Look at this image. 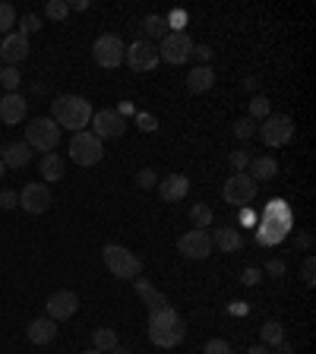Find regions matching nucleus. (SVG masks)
I'll return each mask as SVG.
<instances>
[{
	"instance_id": "nucleus-1",
	"label": "nucleus",
	"mask_w": 316,
	"mask_h": 354,
	"mask_svg": "<svg viewBox=\"0 0 316 354\" xmlns=\"http://www.w3.org/2000/svg\"><path fill=\"white\" fill-rule=\"evenodd\" d=\"M187 335V323L174 307H155L149 310V342L158 348H177Z\"/></svg>"
},
{
	"instance_id": "nucleus-2",
	"label": "nucleus",
	"mask_w": 316,
	"mask_h": 354,
	"mask_svg": "<svg viewBox=\"0 0 316 354\" xmlns=\"http://www.w3.org/2000/svg\"><path fill=\"white\" fill-rule=\"evenodd\" d=\"M92 114H95V111H92L89 98H82V95H57L51 102V120L57 127L73 130V133L86 130L89 120H92Z\"/></svg>"
},
{
	"instance_id": "nucleus-3",
	"label": "nucleus",
	"mask_w": 316,
	"mask_h": 354,
	"mask_svg": "<svg viewBox=\"0 0 316 354\" xmlns=\"http://www.w3.org/2000/svg\"><path fill=\"white\" fill-rule=\"evenodd\" d=\"M102 259H104V266H108V272L114 275V279L133 281V279H140L142 275V259L136 257V253H130L127 247H120V243H104Z\"/></svg>"
},
{
	"instance_id": "nucleus-4",
	"label": "nucleus",
	"mask_w": 316,
	"mask_h": 354,
	"mask_svg": "<svg viewBox=\"0 0 316 354\" xmlns=\"http://www.w3.org/2000/svg\"><path fill=\"white\" fill-rule=\"evenodd\" d=\"M60 142V127L54 124L51 118H32L29 127H26V146L32 152H54Z\"/></svg>"
},
{
	"instance_id": "nucleus-5",
	"label": "nucleus",
	"mask_w": 316,
	"mask_h": 354,
	"mask_svg": "<svg viewBox=\"0 0 316 354\" xmlns=\"http://www.w3.org/2000/svg\"><path fill=\"white\" fill-rule=\"evenodd\" d=\"M104 158V146L92 130H80L73 133L70 140V162L80 165V168H89V165H98Z\"/></svg>"
},
{
	"instance_id": "nucleus-6",
	"label": "nucleus",
	"mask_w": 316,
	"mask_h": 354,
	"mask_svg": "<svg viewBox=\"0 0 316 354\" xmlns=\"http://www.w3.org/2000/svg\"><path fill=\"white\" fill-rule=\"evenodd\" d=\"M257 133L269 149H281L295 140V120L288 118V114H269L266 120L257 124Z\"/></svg>"
},
{
	"instance_id": "nucleus-7",
	"label": "nucleus",
	"mask_w": 316,
	"mask_h": 354,
	"mask_svg": "<svg viewBox=\"0 0 316 354\" xmlns=\"http://www.w3.org/2000/svg\"><path fill=\"white\" fill-rule=\"evenodd\" d=\"M257 193H259V184L247 171L231 174L228 180H225V187H221V196H225V203H231V206H247V203L257 199Z\"/></svg>"
},
{
	"instance_id": "nucleus-8",
	"label": "nucleus",
	"mask_w": 316,
	"mask_h": 354,
	"mask_svg": "<svg viewBox=\"0 0 316 354\" xmlns=\"http://www.w3.org/2000/svg\"><path fill=\"white\" fill-rule=\"evenodd\" d=\"M158 48V60H165V64L177 66V64H187L193 54V38L187 35V32H168V35L162 38V41L155 44Z\"/></svg>"
},
{
	"instance_id": "nucleus-9",
	"label": "nucleus",
	"mask_w": 316,
	"mask_h": 354,
	"mask_svg": "<svg viewBox=\"0 0 316 354\" xmlns=\"http://www.w3.org/2000/svg\"><path fill=\"white\" fill-rule=\"evenodd\" d=\"M124 54H127V44L120 41V35H111V32L98 35L95 44H92V57L104 70H114V66L124 64Z\"/></svg>"
},
{
	"instance_id": "nucleus-10",
	"label": "nucleus",
	"mask_w": 316,
	"mask_h": 354,
	"mask_svg": "<svg viewBox=\"0 0 316 354\" xmlns=\"http://www.w3.org/2000/svg\"><path fill=\"white\" fill-rule=\"evenodd\" d=\"M124 64L130 66L133 73H149V70L158 66V48H155L152 41H146V38H140V41H133L130 48H127Z\"/></svg>"
},
{
	"instance_id": "nucleus-11",
	"label": "nucleus",
	"mask_w": 316,
	"mask_h": 354,
	"mask_svg": "<svg viewBox=\"0 0 316 354\" xmlns=\"http://www.w3.org/2000/svg\"><path fill=\"white\" fill-rule=\"evenodd\" d=\"M89 124H92V133H95L98 140H118V136H124V130H127L124 114H120V111H114V108L95 111Z\"/></svg>"
},
{
	"instance_id": "nucleus-12",
	"label": "nucleus",
	"mask_w": 316,
	"mask_h": 354,
	"mask_svg": "<svg viewBox=\"0 0 316 354\" xmlns=\"http://www.w3.org/2000/svg\"><path fill=\"white\" fill-rule=\"evenodd\" d=\"M51 203H54V196H51V190H48L44 180H32V184H26L19 190V206L26 209V212H32V215L48 212Z\"/></svg>"
},
{
	"instance_id": "nucleus-13",
	"label": "nucleus",
	"mask_w": 316,
	"mask_h": 354,
	"mask_svg": "<svg viewBox=\"0 0 316 354\" xmlns=\"http://www.w3.org/2000/svg\"><path fill=\"white\" fill-rule=\"evenodd\" d=\"M177 253L187 259H206L209 253H212V237H209V231L193 228V231H187V234H180L177 237Z\"/></svg>"
},
{
	"instance_id": "nucleus-14",
	"label": "nucleus",
	"mask_w": 316,
	"mask_h": 354,
	"mask_svg": "<svg viewBox=\"0 0 316 354\" xmlns=\"http://www.w3.org/2000/svg\"><path fill=\"white\" fill-rule=\"evenodd\" d=\"M44 310H48V319L64 323V319H70L76 310H80V297H76V291L64 288V291H54V295L44 301Z\"/></svg>"
},
{
	"instance_id": "nucleus-15",
	"label": "nucleus",
	"mask_w": 316,
	"mask_h": 354,
	"mask_svg": "<svg viewBox=\"0 0 316 354\" xmlns=\"http://www.w3.org/2000/svg\"><path fill=\"white\" fill-rule=\"evenodd\" d=\"M26 57H29V35H22V32L3 35V41H0V64L19 66Z\"/></svg>"
},
{
	"instance_id": "nucleus-16",
	"label": "nucleus",
	"mask_w": 316,
	"mask_h": 354,
	"mask_svg": "<svg viewBox=\"0 0 316 354\" xmlns=\"http://www.w3.org/2000/svg\"><path fill=\"white\" fill-rule=\"evenodd\" d=\"M26 111H29V102L19 95V92H7L0 98V120L7 127H16L26 120Z\"/></svg>"
},
{
	"instance_id": "nucleus-17",
	"label": "nucleus",
	"mask_w": 316,
	"mask_h": 354,
	"mask_svg": "<svg viewBox=\"0 0 316 354\" xmlns=\"http://www.w3.org/2000/svg\"><path fill=\"white\" fill-rule=\"evenodd\" d=\"M187 193H190V177H184V174H168L158 180V196L165 203H180Z\"/></svg>"
},
{
	"instance_id": "nucleus-18",
	"label": "nucleus",
	"mask_w": 316,
	"mask_h": 354,
	"mask_svg": "<svg viewBox=\"0 0 316 354\" xmlns=\"http://www.w3.org/2000/svg\"><path fill=\"white\" fill-rule=\"evenodd\" d=\"M26 335H29V342H35V345H51V342L57 339V323L48 317H38L26 326Z\"/></svg>"
},
{
	"instance_id": "nucleus-19",
	"label": "nucleus",
	"mask_w": 316,
	"mask_h": 354,
	"mask_svg": "<svg viewBox=\"0 0 316 354\" xmlns=\"http://www.w3.org/2000/svg\"><path fill=\"white\" fill-rule=\"evenodd\" d=\"M0 162L7 165V168L19 171V168H26V165L32 162V149L26 146V140L7 142V146H3V155H0Z\"/></svg>"
},
{
	"instance_id": "nucleus-20",
	"label": "nucleus",
	"mask_w": 316,
	"mask_h": 354,
	"mask_svg": "<svg viewBox=\"0 0 316 354\" xmlns=\"http://www.w3.org/2000/svg\"><path fill=\"white\" fill-rule=\"evenodd\" d=\"M209 237H212V247H219L221 253H237L243 247V234L237 228H215Z\"/></svg>"
},
{
	"instance_id": "nucleus-21",
	"label": "nucleus",
	"mask_w": 316,
	"mask_h": 354,
	"mask_svg": "<svg viewBox=\"0 0 316 354\" xmlns=\"http://www.w3.org/2000/svg\"><path fill=\"white\" fill-rule=\"evenodd\" d=\"M38 171H41L44 184H54V180H64V171H66L64 155H57V152H48V155H41V165H38Z\"/></svg>"
},
{
	"instance_id": "nucleus-22",
	"label": "nucleus",
	"mask_w": 316,
	"mask_h": 354,
	"mask_svg": "<svg viewBox=\"0 0 316 354\" xmlns=\"http://www.w3.org/2000/svg\"><path fill=\"white\" fill-rule=\"evenodd\" d=\"M215 86V73L212 66H193L190 73H187V88H190L193 95H199V92H209V88Z\"/></svg>"
},
{
	"instance_id": "nucleus-23",
	"label": "nucleus",
	"mask_w": 316,
	"mask_h": 354,
	"mask_svg": "<svg viewBox=\"0 0 316 354\" xmlns=\"http://www.w3.org/2000/svg\"><path fill=\"white\" fill-rule=\"evenodd\" d=\"M279 174V162H275L272 155H257V158H250V177L253 180H272V177Z\"/></svg>"
},
{
	"instance_id": "nucleus-24",
	"label": "nucleus",
	"mask_w": 316,
	"mask_h": 354,
	"mask_svg": "<svg viewBox=\"0 0 316 354\" xmlns=\"http://www.w3.org/2000/svg\"><path fill=\"white\" fill-rule=\"evenodd\" d=\"M133 285H136V295L142 297V301L149 304V310H155V307H165V295L162 291H155L152 285H149V279H133Z\"/></svg>"
},
{
	"instance_id": "nucleus-25",
	"label": "nucleus",
	"mask_w": 316,
	"mask_h": 354,
	"mask_svg": "<svg viewBox=\"0 0 316 354\" xmlns=\"http://www.w3.org/2000/svg\"><path fill=\"white\" fill-rule=\"evenodd\" d=\"M92 348L108 354L111 348H118V332L111 329V326H98V329L92 332Z\"/></svg>"
},
{
	"instance_id": "nucleus-26",
	"label": "nucleus",
	"mask_w": 316,
	"mask_h": 354,
	"mask_svg": "<svg viewBox=\"0 0 316 354\" xmlns=\"http://www.w3.org/2000/svg\"><path fill=\"white\" fill-rule=\"evenodd\" d=\"M259 335H263V345H266V348H279L281 342H285V329H281V323H275V319L263 323Z\"/></svg>"
},
{
	"instance_id": "nucleus-27",
	"label": "nucleus",
	"mask_w": 316,
	"mask_h": 354,
	"mask_svg": "<svg viewBox=\"0 0 316 354\" xmlns=\"http://www.w3.org/2000/svg\"><path fill=\"white\" fill-rule=\"evenodd\" d=\"M142 29H146V41L149 38H158V41H162V38L168 35V22H165V16L149 13L146 22H142Z\"/></svg>"
},
{
	"instance_id": "nucleus-28",
	"label": "nucleus",
	"mask_w": 316,
	"mask_h": 354,
	"mask_svg": "<svg viewBox=\"0 0 316 354\" xmlns=\"http://www.w3.org/2000/svg\"><path fill=\"white\" fill-rule=\"evenodd\" d=\"M269 114H272V102H269L266 95H253L250 98V114H247V118L250 120H266Z\"/></svg>"
},
{
	"instance_id": "nucleus-29",
	"label": "nucleus",
	"mask_w": 316,
	"mask_h": 354,
	"mask_svg": "<svg viewBox=\"0 0 316 354\" xmlns=\"http://www.w3.org/2000/svg\"><path fill=\"white\" fill-rule=\"evenodd\" d=\"M212 218H215V215H212V209H209L206 203H196V206L190 209V221L196 225V228H203V231L212 225Z\"/></svg>"
},
{
	"instance_id": "nucleus-30",
	"label": "nucleus",
	"mask_w": 316,
	"mask_h": 354,
	"mask_svg": "<svg viewBox=\"0 0 316 354\" xmlns=\"http://www.w3.org/2000/svg\"><path fill=\"white\" fill-rule=\"evenodd\" d=\"M44 16L54 22L66 19V16H70V3H66V0H48V3H44Z\"/></svg>"
},
{
	"instance_id": "nucleus-31",
	"label": "nucleus",
	"mask_w": 316,
	"mask_h": 354,
	"mask_svg": "<svg viewBox=\"0 0 316 354\" xmlns=\"http://www.w3.org/2000/svg\"><path fill=\"white\" fill-rule=\"evenodd\" d=\"M0 86L7 88V92H16L19 88V66H3L0 70Z\"/></svg>"
},
{
	"instance_id": "nucleus-32",
	"label": "nucleus",
	"mask_w": 316,
	"mask_h": 354,
	"mask_svg": "<svg viewBox=\"0 0 316 354\" xmlns=\"http://www.w3.org/2000/svg\"><path fill=\"white\" fill-rule=\"evenodd\" d=\"M16 26V10L13 3H0V32L3 35H10V29Z\"/></svg>"
},
{
	"instance_id": "nucleus-33",
	"label": "nucleus",
	"mask_w": 316,
	"mask_h": 354,
	"mask_svg": "<svg viewBox=\"0 0 316 354\" xmlns=\"http://www.w3.org/2000/svg\"><path fill=\"white\" fill-rule=\"evenodd\" d=\"M234 136H237V140H253V136H257V120L241 118L234 124Z\"/></svg>"
},
{
	"instance_id": "nucleus-34",
	"label": "nucleus",
	"mask_w": 316,
	"mask_h": 354,
	"mask_svg": "<svg viewBox=\"0 0 316 354\" xmlns=\"http://www.w3.org/2000/svg\"><path fill=\"white\" fill-rule=\"evenodd\" d=\"M228 165H231V171H247V165H250V152L247 149H237V152H231L228 155Z\"/></svg>"
},
{
	"instance_id": "nucleus-35",
	"label": "nucleus",
	"mask_w": 316,
	"mask_h": 354,
	"mask_svg": "<svg viewBox=\"0 0 316 354\" xmlns=\"http://www.w3.org/2000/svg\"><path fill=\"white\" fill-rule=\"evenodd\" d=\"M136 187H142V190H152V187H158V174H155L152 168H142L140 174H136Z\"/></svg>"
},
{
	"instance_id": "nucleus-36",
	"label": "nucleus",
	"mask_w": 316,
	"mask_h": 354,
	"mask_svg": "<svg viewBox=\"0 0 316 354\" xmlns=\"http://www.w3.org/2000/svg\"><path fill=\"white\" fill-rule=\"evenodd\" d=\"M301 275H304V285H307V288H313V285H316V259H313V257L304 259Z\"/></svg>"
},
{
	"instance_id": "nucleus-37",
	"label": "nucleus",
	"mask_w": 316,
	"mask_h": 354,
	"mask_svg": "<svg viewBox=\"0 0 316 354\" xmlns=\"http://www.w3.org/2000/svg\"><path fill=\"white\" fill-rule=\"evenodd\" d=\"M203 354H234V351H231V345L225 339H209L206 348H203Z\"/></svg>"
},
{
	"instance_id": "nucleus-38",
	"label": "nucleus",
	"mask_w": 316,
	"mask_h": 354,
	"mask_svg": "<svg viewBox=\"0 0 316 354\" xmlns=\"http://www.w3.org/2000/svg\"><path fill=\"white\" fill-rule=\"evenodd\" d=\"M38 29H41V19H38L35 13H26V16L19 19V32H22V35H29V32H38Z\"/></svg>"
},
{
	"instance_id": "nucleus-39",
	"label": "nucleus",
	"mask_w": 316,
	"mask_h": 354,
	"mask_svg": "<svg viewBox=\"0 0 316 354\" xmlns=\"http://www.w3.org/2000/svg\"><path fill=\"white\" fill-rule=\"evenodd\" d=\"M212 48H209V44H193V54L190 57H196L199 60V66H209V60H212Z\"/></svg>"
},
{
	"instance_id": "nucleus-40",
	"label": "nucleus",
	"mask_w": 316,
	"mask_h": 354,
	"mask_svg": "<svg viewBox=\"0 0 316 354\" xmlns=\"http://www.w3.org/2000/svg\"><path fill=\"white\" fill-rule=\"evenodd\" d=\"M16 206H19V193L0 190V209H16Z\"/></svg>"
},
{
	"instance_id": "nucleus-41",
	"label": "nucleus",
	"mask_w": 316,
	"mask_h": 354,
	"mask_svg": "<svg viewBox=\"0 0 316 354\" xmlns=\"http://www.w3.org/2000/svg\"><path fill=\"white\" fill-rule=\"evenodd\" d=\"M266 272L281 279V275H285V263H281V259H269V263H266Z\"/></svg>"
},
{
	"instance_id": "nucleus-42",
	"label": "nucleus",
	"mask_w": 316,
	"mask_h": 354,
	"mask_svg": "<svg viewBox=\"0 0 316 354\" xmlns=\"http://www.w3.org/2000/svg\"><path fill=\"white\" fill-rule=\"evenodd\" d=\"M140 127L152 133V130H158V120H155V114H140Z\"/></svg>"
},
{
	"instance_id": "nucleus-43",
	"label": "nucleus",
	"mask_w": 316,
	"mask_h": 354,
	"mask_svg": "<svg viewBox=\"0 0 316 354\" xmlns=\"http://www.w3.org/2000/svg\"><path fill=\"white\" fill-rule=\"evenodd\" d=\"M243 285H257V281H259V269H257V266H250V269H243Z\"/></svg>"
},
{
	"instance_id": "nucleus-44",
	"label": "nucleus",
	"mask_w": 316,
	"mask_h": 354,
	"mask_svg": "<svg viewBox=\"0 0 316 354\" xmlns=\"http://www.w3.org/2000/svg\"><path fill=\"white\" fill-rule=\"evenodd\" d=\"M257 86L259 82L253 80V76H243V88H247V92H257Z\"/></svg>"
},
{
	"instance_id": "nucleus-45",
	"label": "nucleus",
	"mask_w": 316,
	"mask_h": 354,
	"mask_svg": "<svg viewBox=\"0 0 316 354\" xmlns=\"http://www.w3.org/2000/svg\"><path fill=\"white\" fill-rule=\"evenodd\" d=\"M297 243H301L304 250H310V247H313V237H310V234H301V237H297Z\"/></svg>"
},
{
	"instance_id": "nucleus-46",
	"label": "nucleus",
	"mask_w": 316,
	"mask_h": 354,
	"mask_svg": "<svg viewBox=\"0 0 316 354\" xmlns=\"http://www.w3.org/2000/svg\"><path fill=\"white\" fill-rule=\"evenodd\" d=\"M247 354H272V351L266 345H253V348H247Z\"/></svg>"
},
{
	"instance_id": "nucleus-47",
	"label": "nucleus",
	"mask_w": 316,
	"mask_h": 354,
	"mask_svg": "<svg viewBox=\"0 0 316 354\" xmlns=\"http://www.w3.org/2000/svg\"><path fill=\"white\" fill-rule=\"evenodd\" d=\"M108 354H133V351H130V348H120V345H118V348H111Z\"/></svg>"
},
{
	"instance_id": "nucleus-48",
	"label": "nucleus",
	"mask_w": 316,
	"mask_h": 354,
	"mask_svg": "<svg viewBox=\"0 0 316 354\" xmlns=\"http://www.w3.org/2000/svg\"><path fill=\"white\" fill-rule=\"evenodd\" d=\"M82 354H104V351H95V348H89V351H82Z\"/></svg>"
},
{
	"instance_id": "nucleus-49",
	"label": "nucleus",
	"mask_w": 316,
	"mask_h": 354,
	"mask_svg": "<svg viewBox=\"0 0 316 354\" xmlns=\"http://www.w3.org/2000/svg\"><path fill=\"white\" fill-rule=\"evenodd\" d=\"M3 171H7V165H3V162H0V177H3Z\"/></svg>"
},
{
	"instance_id": "nucleus-50",
	"label": "nucleus",
	"mask_w": 316,
	"mask_h": 354,
	"mask_svg": "<svg viewBox=\"0 0 316 354\" xmlns=\"http://www.w3.org/2000/svg\"><path fill=\"white\" fill-rule=\"evenodd\" d=\"M0 70H3V64H0Z\"/></svg>"
}]
</instances>
